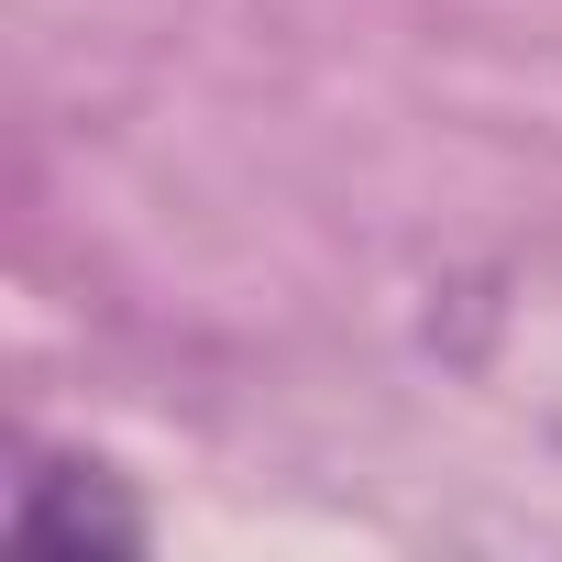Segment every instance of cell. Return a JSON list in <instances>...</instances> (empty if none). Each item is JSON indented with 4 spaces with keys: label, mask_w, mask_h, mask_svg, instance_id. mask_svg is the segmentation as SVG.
I'll return each mask as SVG.
<instances>
[{
    "label": "cell",
    "mask_w": 562,
    "mask_h": 562,
    "mask_svg": "<svg viewBox=\"0 0 562 562\" xmlns=\"http://www.w3.org/2000/svg\"><path fill=\"white\" fill-rule=\"evenodd\" d=\"M12 540L45 551V562H89V551H144L155 518L133 507V485L89 452H34L23 463V496H12Z\"/></svg>",
    "instance_id": "6da1fadb"
}]
</instances>
